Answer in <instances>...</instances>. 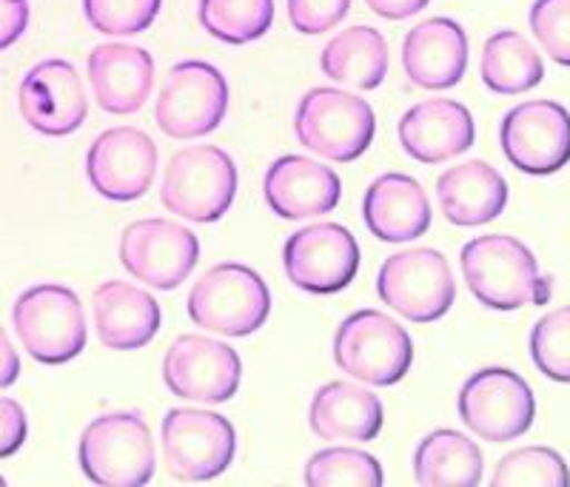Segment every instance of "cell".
<instances>
[{
  "label": "cell",
  "instance_id": "cell-24",
  "mask_svg": "<svg viewBox=\"0 0 570 487\" xmlns=\"http://www.w3.org/2000/svg\"><path fill=\"white\" fill-rule=\"evenodd\" d=\"M365 226L383 242H411L431 228L425 189L409 175L376 177L363 200Z\"/></svg>",
  "mask_w": 570,
  "mask_h": 487
},
{
  "label": "cell",
  "instance_id": "cell-19",
  "mask_svg": "<svg viewBox=\"0 0 570 487\" xmlns=\"http://www.w3.org/2000/svg\"><path fill=\"white\" fill-rule=\"evenodd\" d=\"M402 151L414 160L436 166L454 160L473 146L476 126L473 115L456 100L434 98L411 106L400 120Z\"/></svg>",
  "mask_w": 570,
  "mask_h": 487
},
{
  "label": "cell",
  "instance_id": "cell-23",
  "mask_svg": "<svg viewBox=\"0 0 570 487\" xmlns=\"http://www.w3.org/2000/svg\"><path fill=\"white\" fill-rule=\"evenodd\" d=\"M383 423L380 397L343 379L323 385L308 408V425L323 443H371L380 436Z\"/></svg>",
  "mask_w": 570,
  "mask_h": 487
},
{
  "label": "cell",
  "instance_id": "cell-5",
  "mask_svg": "<svg viewBox=\"0 0 570 487\" xmlns=\"http://www.w3.org/2000/svg\"><path fill=\"white\" fill-rule=\"evenodd\" d=\"M334 362L356 382L389 388L411 370L414 342L389 314L365 308L345 317L334 334Z\"/></svg>",
  "mask_w": 570,
  "mask_h": 487
},
{
  "label": "cell",
  "instance_id": "cell-4",
  "mask_svg": "<svg viewBox=\"0 0 570 487\" xmlns=\"http://www.w3.org/2000/svg\"><path fill=\"white\" fill-rule=\"evenodd\" d=\"M12 325L23 351L43 365H66L86 348L83 302L71 288L40 282L14 299Z\"/></svg>",
  "mask_w": 570,
  "mask_h": 487
},
{
  "label": "cell",
  "instance_id": "cell-29",
  "mask_svg": "<svg viewBox=\"0 0 570 487\" xmlns=\"http://www.w3.org/2000/svg\"><path fill=\"white\" fill-rule=\"evenodd\" d=\"M197 14L212 38L243 46L272 29L274 0H200Z\"/></svg>",
  "mask_w": 570,
  "mask_h": 487
},
{
  "label": "cell",
  "instance_id": "cell-26",
  "mask_svg": "<svg viewBox=\"0 0 570 487\" xmlns=\"http://www.w3.org/2000/svg\"><path fill=\"white\" fill-rule=\"evenodd\" d=\"M325 78L354 89H380L389 74V43L374 27H351L337 32L320 54Z\"/></svg>",
  "mask_w": 570,
  "mask_h": 487
},
{
  "label": "cell",
  "instance_id": "cell-9",
  "mask_svg": "<svg viewBox=\"0 0 570 487\" xmlns=\"http://www.w3.org/2000/svg\"><path fill=\"white\" fill-rule=\"evenodd\" d=\"M163 465L180 481H208L226 474L237 454V430L226 416L175 408L160 428Z\"/></svg>",
  "mask_w": 570,
  "mask_h": 487
},
{
  "label": "cell",
  "instance_id": "cell-8",
  "mask_svg": "<svg viewBox=\"0 0 570 487\" xmlns=\"http://www.w3.org/2000/svg\"><path fill=\"white\" fill-rule=\"evenodd\" d=\"M376 294L391 311L411 322H436L454 306L456 282L445 254L436 248H409L383 262L376 274Z\"/></svg>",
  "mask_w": 570,
  "mask_h": 487
},
{
  "label": "cell",
  "instance_id": "cell-14",
  "mask_svg": "<svg viewBox=\"0 0 570 487\" xmlns=\"http://www.w3.org/2000/svg\"><path fill=\"white\" fill-rule=\"evenodd\" d=\"M283 268L299 291L320 297L337 294L360 271V246L340 222H314L285 240Z\"/></svg>",
  "mask_w": 570,
  "mask_h": 487
},
{
  "label": "cell",
  "instance_id": "cell-21",
  "mask_svg": "<svg viewBox=\"0 0 570 487\" xmlns=\"http://www.w3.org/2000/svg\"><path fill=\"white\" fill-rule=\"evenodd\" d=\"M89 83L100 109L135 115L155 86V58L142 46L100 43L89 54Z\"/></svg>",
  "mask_w": 570,
  "mask_h": 487
},
{
  "label": "cell",
  "instance_id": "cell-28",
  "mask_svg": "<svg viewBox=\"0 0 570 487\" xmlns=\"http://www.w3.org/2000/svg\"><path fill=\"white\" fill-rule=\"evenodd\" d=\"M482 83L497 95H525L544 78V63L525 34L502 29L482 46Z\"/></svg>",
  "mask_w": 570,
  "mask_h": 487
},
{
  "label": "cell",
  "instance_id": "cell-7",
  "mask_svg": "<svg viewBox=\"0 0 570 487\" xmlns=\"http://www.w3.org/2000/svg\"><path fill=\"white\" fill-rule=\"evenodd\" d=\"M297 140L314 155L334 162H354L376 135L374 109L343 89H312L294 115Z\"/></svg>",
  "mask_w": 570,
  "mask_h": 487
},
{
  "label": "cell",
  "instance_id": "cell-2",
  "mask_svg": "<svg viewBox=\"0 0 570 487\" xmlns=\"http://www.w3.org/2000/svg\"><path fill=\"white\" fill-rule=\"evenodd\" d=\"M78 459L86 479L106 487H140L157 474L149 425L129 410L91 419L80 434Z\"/></svg>",
  "mask_w": 570,
  "mask_h": 487
},
{
  "label": "cell",
  "instance_id": "cell-37",
  "mask_svg": "<svg viewBox=\"0 0 570 487\" xmlns=\"http://www.w3.org/2000/svg\"><path fill=\"white\" fill-rule=\"evenodd\" d=\"M29 27V0H0V52L23 38Z\"/></svg>",
  "mask_w": 570,
  "mask_h": 487
},
{
  "label": "cell",
  "instance_id": "cell-10",
  "mask_svg": "<svg viewBox=\"0 0 570 487\" xmlns=\"http://www.w3.org/2000/svg\"><path fill=\"white\" fill-rule=\"evenodd\" d=\"M228 111V83L217 66L183 60L166 74L155 103L157 126L175 140L212 135Z\"/></svg>",
  "mask_w": 570,
  "mask_h": 487
},
{
  "label": "cell",
  "instance_id": "cell-12",
  "mask_svg": "<svg viewBox=\"0 0 570 487\" xmlns=\"http://www.w3.org/2000/svg\"><path fill=\"white\" fill-rule=\"evenodd\" d=\"M163 382L175 397L188 402H228L240 390L243 359L220 339L183 334L163 359Z\"/></svg>",
  "mask_w": 570,
  "mask_h": 487
},
{
  "label": "cell",
  "instance_id": "cell-17",
  "mask_svg": "<svg viewBox=\"0 0 570 487\" xmlns=\"http://www.w3.org/2000/svg\"><path fill=\"white\" fill-rule=\"evenodd\" d=\"M18 106L29 129L46 137H66L89 115L83 80L69 60H40L20 80Z\"/></svg>",
  "mask_w": 570,
  "mask_h": 487
},
{
  "label": "cell",
  "instance_id": "cell-25",
  "mask_svg": "<svg viewBox=\"0 0 570 487\" xmlns=\"http://www.w3.org/2000/svg\"><path fill=\"white\" fill-rule=\"evenodd\" d=\"M442 215L454 226L471 228L497 220L508 206L505 177L485 160H468L442 171L436 180Z\"/></svg>",
  "mask_w": 570,
  "mask_h": 487
},
{
  "label": "cell",
  "instance_id": "cell-38",
  "mask_svg": "<svg viewBox=\"0 0 570 487\" xmlns=\"http://www.w3.org/2000/svg\"><path fill=\"white\" fill-rule=\"evenodd\" d=\"M374 14L385 20H405L420 14L431 0H365Z\"/></svg>",
  "mask_w": 570,
  "mask_h": 487
},
{
  "label": "cell",
  "instance_id": "cell-32",
  "mask_svg": "<svg viewBox=\"0 0 570 487\" xmlns=\"http://www.w3.org/2000/svg\"><path fill=\"white\" fill-rule=\"evenodd\" d=\"M531 359L553 382L570 385V306L553 308L531 331Z\"/></svg>",
  "mask_w": 570,
  "mask_h": 487
},
{
  "label": "cell",
  "instance_id": "cell-30",
  "mask_svg": "<svg viewBox=\"0 0 570 487\" xmlns=\"http://www.w3.org/2000/svg\"><path fill=\"white\" fill-rule=\"evenodd\" d=\"M380 459L360 448H325L305 461V481L314 487H380Z\"/></svg>",
  "mask_w": 570,
  "mask_h": 487
},
{
  "label": "cell",
  "instance_id": "cell-35",
  "mask_svg": "<svg viewBox=\"0 0 570 487\" xmlns=\"http://www.w3.org/2000/svg\"><path fill=\"white\" fill-rule=\"evenodd\" d=\"M288 20L299 34H325L343 23L351 0H285Z\"/></svg>",
  "mask_w": 570,
  "mask_h": 487
},
{
  "label": "cell",
  "instance_id": "cell-33",
  "mask_svg": "<svg viewBox=\"0 0 570 487\" xmlns=\"http://www.w3.org/2000/svg\"><path fill=\"white\" fill-rule=\"evenodd\" d=\"M163 0H83L89 27L109 38H131L151 27Z\"/></svg>",
  "mask_w": 570,
  "mask_h": 487
},
{
  "label": "cell",
  "instance_id": "cell-22",
  "mask_svg": "<svg viewBox=\"0 0 570 487\" xmlns=\"http://www.w3.org/2000/svg\"><path fill=\"white\" fill-rule=\"evenodd\" d=\"M91 314H95L100 342L111 351L146 348L160 331L157 299L135 282L109 280L95 288Z\"/></svg>",
  "mask_w": 570,
  "mask_h": 487
},
{
  "label": "cell",
  "instance_id": "cell-36",
  "mask_svg": "<svg viewBox=\"0 0 570 487\" xmlns=\"http://www.w3.org/2000/svg\"><path fill=\"white\" fill-rule=\"evenodd\" d=\"M29 419L23 405L9 397H0V459L18 454L27 443Z\"/></svg>",
  "mask_w": 570,
  "mask_h": 487
},
{
  "label": "cell",
  "instance_id": "cell-39",
  "mask_svg": "<svg viewBox=\"0 0 570 487\" xmlns=\"http://www.w3.org/2000/svg\"><path fill=\"white\" fill-rule=\"evenodd\" d=\"M20 377V357L14 351L9 334L0 328V390L18 382Z\"/></svg>",
  "mask_w": 570,
  "mask_h": 487
},
{
  "label": "cell",
  "instance_id": "cell-13",
  "mask_svg": "<svg viewBox=\"0 0 570 487\" xmlns=\"http://www.w3.org/2000/svg\"><path fill=\"white\" fill-rule=\"evenodd\" d=\"M200 260V240L175 220H137L120 237V266L155 291H175Z\"/></svg>",
  "mask_w": 570,
  "mask_h": 487
},
{
  "label": "cell",
  "instance_id": "cell-27",
  "mask_svg": "<svg viewBox=\"0 0 570 487\" xmlns=\"http://www.w3.org/2000/svg\"><path fill=\"white\" fill-rule=\"evenodd\" d=\"M482 468L480 445L460 430H434L416 445L414 476L425 487H476Z\"/></svg>",
  "mask_w": 570,
  "mask_h": 487
},
{
  "label": "cell",
  "instance_id": "cell-18",
  "mask_svg": "<svg viewBox=\"0 0 570 487\" xmlns=\"http://www.w3.org/2000/svg\"><path fill=\"white\" fill-rule=\"evenodd\" d=\"M268 208L283 220H308L334 211L343 197L337 171L303 155L274 160L263 180Z\"/></svg>",
  "mask_w": 570,
  "mask_h": 487
},
{
  "label": "cell",
  "instance_id": "cell-1",
  "mask_svg": "<svg viewBox=\"0 0 570 487\" xmlns=\"http://www.w3.org/2000/svg\"><path fill=\"white\" fill-rule=\"evenodd\" d=\"M468 291L491 311H517L544 306L551 299V280L542 277L531 248L511 235L473 237L460 254Z\"/></svg>",
  "mask_w": 570,
  "mask_h": 487
},
{
  "label": "cell",
  "instance_id": "cell-20",
  "mask_svg": "<svg viewBox=\"0 0 570 487\" xmlns=\"http://www.w3.org/2000/svg\"><path fill=\"white\" fill-rule=\"evenodd\" d=\"M402 69L420 89H451L465 78L468 34L451 18H428L402 40Z\"/></svg>",
  "mask_w": 570,
  "mask_h": 487
},
{
  "label": "cell",
  "instance_id": "cell-31",
  "mask_svg": "<svg viewBox=\"0 0 570 487\" xmlns=\"http://www.w3.org/2000/svg\"><path fill=\"white\" fill-rule=\"evenodd\" d=\"M497 487H568L570 470L553 448H519L502 456L493 470Z\"/></svg>",
  "mask_w": 570,
  "mask_h": 487
},
{
  "label": "cell",
  "instance_id": "cell-40",
  "mask_svg": "<svg viewBox=\"0 0 570 487\" xmlns=\"http://www.w3.org/2000/svg\"><path fill=\"white\" fill-rule=\"evenodd\" d=\"M0 485H7V479H3V476H0Z\"/></svg>",
  "mask_w": 570,
  "mask_h": 487
},
{
  "label": "cell",
  "instance_id": "cell-16",
  "mask_svg": "<svg viewBox=\"0 0 570 487\" xmlns=\"http://www.w3.org/2000/svg\"><path fill=\"white\" fill-rule=\"evenodd\" d=\"M91 189L115 202L140 200L157 175V143L146 131L117 126L98 135L86 155Z\"/></svg>",
  "mask_w": 570,
  "mask_h": 487
},
{
  "label": "cell",
  "instance_id": "cell-15",
  "mask_svg": "<svg viewBox=\"0 0 570 487\" xmlns=\"http://www.w3.org/2000/svg\"><path fill=\"white\" fill-rule=\"evenodd\" d=\"M499 143L513 169L525 175H557L570 162V111L557 100H528L508 111Z\"/></svg>",
  "mask_w": 570,
  "mask_h": 487
},
{
  "label": "cell",
  "instance_id": "cell-34",
  "mask_svg": "<svg viewBox=\"0 0 570 487\" xmlns=\"http://www.w3.org/2000/svg\"><path fill=\"white\" fill-rule=\"evenodd\" d=\"M531 32L544 54L559 66H570V0H533Z\"/></svg>",
  "mask_w": 570,
  "mask_h": 487
},
{
  "label": "cell",
  "instance_id": "cell-6",
  "mask_svg": "<svg viewBox=\"0 0 570 487\" xmlns=\"http://www.w3.org/2000/svg\"><path fill=\"white\" fill-rule=\"evenodd\" d=\"M237 197V166L217 146H188L166 166L163 206L191 222H217Z\"/></svg>",
  "mask_w": 570,
  "mask_h": 487
},
{
  "label": "cell",
  "instance_id": "cell-3",
  "mask_svg": "<svg viewBox=\"0 0 570 487\" xmlns=\"http://www.w3.org/2000/svg\"><path fill=\"white\" fill-rule=\"evenodd\" d=\"M186 308L197 328L220 337H248L266 325L272 314V294L254 268L220 262L191 286Z\"/></svg>",
  "mask_w": 570,
  "mask_h": 487
},
{
  "label": "cell",
  "instance_id": "cell-11",
  "mask_svg": "<svg viewBox=\"0 0 570 487\" xmlns=\"http://www.w3.org/2000/svg\"><path fill=\"white\" fill-rule=\"evenodd\" d=\"M460 416L465 428L493 445L513 443L531 430L537 399L525 379L511 368H482L460 390Z\"/></svg>",
  "mask_w": 570,
  "mask_h": 487
}]
</instances>
